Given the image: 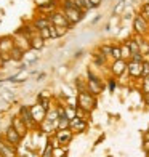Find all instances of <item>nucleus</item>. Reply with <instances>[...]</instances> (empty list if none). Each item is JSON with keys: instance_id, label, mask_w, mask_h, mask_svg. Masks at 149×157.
I'll list each match as a JSON object with an SVG mask.
<instances>
[{"instance_id": "nucleus-1", "label": "nucleus", "mask_w": 149, "mask_h": 157, "mask_svg": "<svg viewBox=\"0 0 149 157\" xmlns=\"http://www.w3.org/2000/svg\"><path fill=\"white\" fill-rule=\"evenodd\" d=\"M95 98L91 96V93H88V91H80L79 95V108L83 109V111H91L95 108Z\"/></svg>"}, {"instance_id": "nucleus-2", "label": "nucleus", "mask_w": 149, "mask_h": 157, "mask_svg": "<svg viewBox=\"0 0 149 157\" xmlns=\"http://www.w3.org/2000/svg\"><path fill=\"white\" fill-rule=\"evenodd\" d=\"M88 90H90V93H91V95H98V93H101L103 85H101V82H99L96 77L90 75V80H88Z\"/></svg>"}, {"instance_id": "nucleus-3", "label": "nucleus", "mask_w": 149, "mask_h": 157, "mask_svg": "<svg viewBox=\"0 0 149 157\" xmlns=\"http://www.w3.org/2000/svg\"><path fill=\"white\" fill-rule=\"evenodd\" d=\"M82 11L79 8H66V18L71 21V23H75V21L82 19Z\"/></svg>"}, {"instance_id": "nucleus-4", "label": "nucleus", "mask_w": 149, "mask_h": 157, "mask_svg": "<svg viewBox=\"0 0 149 157\" xmlns=\"http://www.w3.org/2000/svg\"><path fill=\"white\" fill-rule=\"evenodd\" d=\"M50 21L55 23L56 26H61V27H69L71 24H72L64 15H53L52 18H50Z\"/></svg>"}, {"instance_id": "nucleus-5", "label": "nucleus", "mask_w": 149, "mask_h": 157, "mask_svg": "<svg viewBox=\"0 0 149 157\" xmlns=\"http://www.w3.org/2000/svg\"><path fill=\"white\" fill-rule=\"evenodd\" d=\"M0 155L2 157H15L16 152H15V149H13V146H10L8 143L0 141Z\"/></svg>"}, {"instance_id": "nucleus-6", "label": "nucleus", "mask_w": 149, "mask_h": 157, "mask_svg": "<svg viewBox=\"0 0 149 157\" xmlns=\"http://www.w3.org/2000/svg\"><path fill=\"white\" fill-rule=\"evenodd\" d=\"M6 141L11 143V144H19V141H21V135L15 130V128H8L6 130Z\"/></svg>"}, {"instance_id": "nucleus-7", "label": "nucleus", "mask_w": 149, "mask_h": 157, "mask_svg": "<svg viewBox=\"0 0 149 157\" xmlns=\"http://www.w3.org/2000/svg\"><path fill=\"white\" fill-rule=\"evenodd\" d=\"M141 69H143V63H136V61H132L128 64V72L133 77H141Z\"/></svg>"}, {"instance_id": "nucleus-8", "label": "nucleus", "mask_w": 149, "mask_h": 157, "mask_svg": "<svg viewBox=\"0 0 149 157\" xmlns=\"http://www.w3.org/2000/svg\"><path fill=\"white\" fill-rule=\"evenodd\" d=\"M146 27H147V24H146V19L143 16L135 18V29H136V32H139V34L146 32Z\"/></svg>"}, {"instance_id": "nucleus-9", "label": "nucleus", "mask_w": 149, "mask_h": 157, "mask_svg": "<svg viewBox=\"0 0 149 157\" xmlns=\"http://www.w3.org/2000/svg\"><path fill=\"white\" fill-rule=\"evenodd\" d=\"M21 116H23V117H21V120L24 122L26 127L32 124V117L34 116L31 114V108H23V109H21Z\"/></svg>"}, {"instance_id": "nucleus-10", "label": "nucleus", "mask_w": 149, "mask_h": 157, "mask_svg": "<svg viewBox=\"0 0 149 157\" xmlns=\"http://www.w3.org/2000/svg\"><path fill=\"white\" fill-rule=\"evenodd\" d=\"M125 67H127V64L124 63V59H116L114 66H112V71H114L116 75H120L125 71Z\"/></svg>"}, {"instance_id": "nucleus-11", "label": "nucleus", "mask_w": 149, "mask_h": 157, "mask_svg": "<svg viewBox=\"0 0 149 157\" xmlns=\"http://www.w3.org/2000/svg\"><path fill=\"white\" fill-rule=\"evenodd\" d=\"M71 125H72V127H77L80 132L83 130L85 127H87V124H85V122H83V120H82L80 117H74L72 120H71Z\"/></svg>"}, {"instance_id": "nucleus-12", "label": "nucleus", "mask_w": 149, "mask_h": 157, "mask_svg": "<svg viewBox=\"0 0 149 157\" xmlns=\"http://www.w3.org/2000/svg\"><path fill=\"white\" fill-rule=\"evenodd\" d=\"M35 27H37V29H48V27H52L50 26V19H37L35 21Z\"/></svg>"}, {"instance_id": "nucleus-13", "label": "nucleus", "mask_w": 149, "mask_h": 157, "mask_svg": "<svg viewBox=\"0 0 149 157\" xmlns=\"http://www.w3.org/2000/svg\"><path fill=\"white\" fill-rule=\"evenodd\" d=\"M58 140H59L61 143H67V141H71V133H69L67 130H59V133H58Z\"/></svg>"}, {"instance_id": "nucleus-14", "label": "nucleus", "mask_w": 149, "mask_h": 157, "mask_svg": "<svg viewBox=\"0 0 149 157\" xmlns=\"http://www.w3.org/2000/svg\"><path fill=\"white\" fill-rule=\"evenodd\" d=\"M130 47V52H132V56L133 55H136V53H141L139 52V45H138V42H135V40H128V44H127Z\"/></svg>"}, {"instance_id": "nucleus-15", "label": "nucleus", "mask_w": 149, "mask_h": 157, "mask_svg": "<svg viewBox=\"0 0 149 157\" xmlns=\"http://www.w3.org/2000/svg\"><path fill=\"white\" fill-rule=\"evenodd\" d=\"M112 56H114V59H122V50H120L119 47H114L112 48Z\"/></svg>"}, {"instance_id": "nucleus-16", "label": "nucleus", "mask_w": 149, "mask_h": 157, "mask_svg": "<svg viewBox=\"0 0 149 157\" xmlns=\"http://www.w3.org/2000/svg\"><path fill=\"white\" fill-rule=\"evenodd\" d=\"M141 77L147 78L149 77V63H143V69H141Z\"/></svg>"}, {"instance_id": "nucleus-17", "label": "nucleus", "mask_w": 149, "mask_h": 157, "mask_svg": "<svg viewBox=\"0 0 149 157\" xmlns=\"http://www.w3.org/2000/svg\"><path fill=\"white\" fill-rule=\"evenodd\" d=\"M141 15H143L144 19L149 21V3H146V5L143 6V11H141Z\"/></svg>"}, {"instance_id": "nucleus-18", "label": "nucleus", "mask_w": 149, "mask_h": 157, "mask_svg": "<svg viewBox=\"0 0 149 157\" xmlns=\"http://www.w3.org/2000/svg\"><path fill=\"white\" fill-rule=\"evenodd\" d=\"M11 53H13L11 56H13L15 59H21V56H23V55H21V50H19V48H13Z\"/></svg>"}, {"instance_id": "nucleus-19", "label": "nucleus", "mask_w": 149, "mask_h": 157, "mask_svg": "<svg viewBox=\"0 0 149 157\" xmlns=\"http://www.w3.org/2000/svg\"><path fill=\"white\" fill-rule=\"evenodd\" d=\"M42 45H44V40L42 39H34V42H32V47L37 50V48H42Z\"/></svg>"}, {"instance_id": "nucleus-20", "label": "nucleus", "mask_w": 149, "mask_h": 157, "mask_svg": "<svg viewBox=\"0 0 149 157\" xmlns=\"http://www.w3.org/2000/svg\"><path fill=\"white\" fill-rule=\"evenodd\" d=\"M52 154H53V147H52V144H48V146L45 147V152H44V157H52Z\"/></svg>"}, {"instance_id": "nucleus-21", "label": "nucleus", "mask_w": 149, "mask_h": 157, "mask_svg": "<svg viewBox=\"0 0 149 157\" xmlns=\"http://www.w3.org/2000/svg\"><path fill=\"white\" fill-rule=\"evenodd\" d=\"M122 56H132V52H130V47L128 45H125L122 48Z\"/></svg>"}, {"instance_id": "nucleus-22", "label": "nucleus", "mask_w": 149, "mask_h": 157, "mask_svg": "<svg viewBox=\"0 0 149 157\" xmlns=\"http://www.w3.org/2000/svg\"><path fill=\"white\" fill-rule=\"evenodd\" d=\"M106 61V56L101 53V55H96V64H104Z\"/></svg>"}, {"instance_id": "nucleus-23", "label": "nucleus", "mask_w": 149, "mask_h": 157, "mask_svg": "<svg viewBox=\"0 0 149 157\" xmlns=\"http://www.w3.org/2000/svg\"><path fill=\"white\" fill-rule=\"evenodd\" d=\"M53 5H55L53 2H50V3H45V5H40V8H42V10H47V8H53Z\"/></svg>"}, {"instance_id": "nucleus-24", "label": "nucleus", "mask_w": 149, "mask_h": 157, "mask_svg": "<svg viewBox=\"0 0 149 157\" xmlns=\"http://www.w3.org/2000/svg\"><path fill=\"white\" fill-rule=\"evenodd\" d=\"M103 52H104V55H109V53H112V48L111 47H103Z\"/></svg>"}, {"instance_id": "nucleus-25", "label": "nucleus", "mask_w": 149, "mask_h": 157, "mask_svg": "<svg viewBox=\"0 0 149 157\" xmlns=\"http://www.w3.org/2000/svg\"><path fill=\"white\" fill-rule=\"evenodd\" d=\"M122 6H124V2H120V3L116 6V8H114V13H119L120 10H122Z\"/></svg>"}, {"instance_id": "nucleus-26", "label": "nucleus", "mask_w": 149, "mask_h": 157, "mask_svg": "<svg viewBox=\"0 0 149 157\" xmlns=\"http://www.w3.org/2000/svg\"><path fill=\"white\" fill-rule=\"evenodd\" d=\"M90 2H91V5H93V6H98L99 3H101V0H90Z\"/></svg>"}, {"instance_id": "nucleus-27", "label": "nucleus", "mask_w": 149, "mask_h": 157, "mask_svg": "<svg viewBox=\"0 0 149 157\" xmlns=\"http://www.w3.org/2000/svg\"><path fill=\"white\" fill-rule=\"evenodd\" d=\"M144 101L146 104H149V91H144Z\"/></svg>"}]
</instances>
